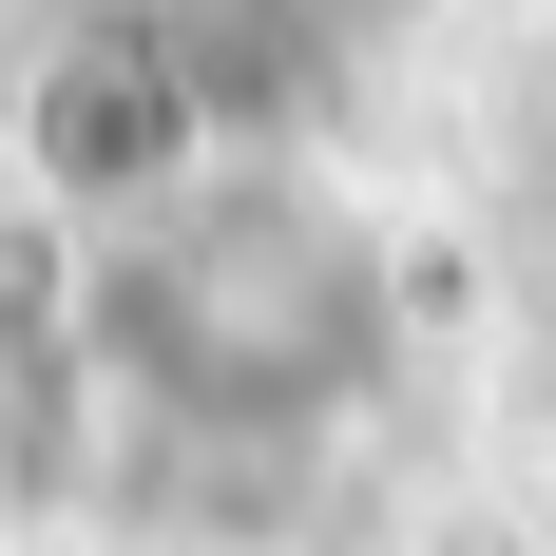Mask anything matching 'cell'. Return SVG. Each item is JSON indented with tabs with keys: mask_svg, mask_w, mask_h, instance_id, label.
<instances>
[]
</instances>
